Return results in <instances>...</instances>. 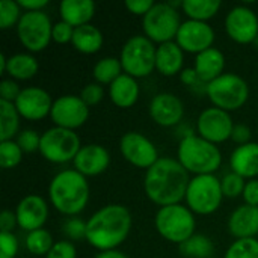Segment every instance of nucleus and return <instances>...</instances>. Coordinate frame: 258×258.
<instances>
[{
  "label": "nucleus",
  "mask_w": 258,
  "mask_h": 258,
  "mask_svg": "<svg viewBox=\"0 0 258 258\" xmlns=\"http://www.w3.org/2000/svg\"><path fill=\"white\" fill-rule=\"evenodd\" d=\"M189 183V172L178 160L162 157L147 171L144 189L150 201L160 207H168L180 204L186 198Z\"/></svg>",
  "instance_id": "f257e3e1"
},
{
  "label": "nucleus",
  "mask_w": 258,
  "mask_h": 258,
  "mask_svg": "<svg viewBox=\"0 0 258 258\" xmlns=\"http://www.w3.org/2000/svg\"><path fill=\"white\" fill-rule=\"evenodd\" d=\"M132 215L121 204H109L97 210L86 222V240L91 246L103 251L116 249L130 234Z\"/></svg>",
  "instance_id": "f03ea898"
},
{
  "label": "nucleus",
  "mask_w": 258,
  "mask_h": 258,
  "mask_svg": "<svg viewBox=\"0 0 258 258\" xmlns=\"http://www.w3.org/2000/svg\"><path fill=\"white\" fill-rule=\"evenodd\" d=\"M51 206L67 216H76L85 210L89 201V184L86 177L76 169L60 171L48 186Z\"/></svg>",
  "instance_id": "7ed1b4c3"
},
{
  "label": "nucleus",
  "mask_w": 258,
  "mask_h": 258,
  "mask_svg": "<svg viewBox=\"0 0 258 258\" xmlns=\"http://www.w3.org/2000/svg\"><path fill=\"white\" fill-rule=\"evenodd\" d=\"M177 154L183 168L195 175H212L222 163L218 145L195 135H186L181 139Z\"/></svg>",
  "instance_id": "20e7f679"
},
{
  "label": "nucleus",
  "mask_w": 258,
  "mask_h": 258,
  "mask_svg": "<svg viewBox=\"0 0 258 258\" xmlns=\"http://www.w3.org/2000/svg\"><path fill=\"white\" fill-rule=\"evenodd\" d=\"M156 230L168 242L184 243L195 234V218L189 207L181 204H174L168 207H160L156 213Z\"/></svg>",
  "instance_id": "39448f33"
},
{
  "label": "nucleus",
  "mask_w": 258,
  "mask_h": 258,
  "mask_svg": "<svg viewBox=\"0 0 258 258\" xmlns=\"http://www.w3.org/2000/svg\"><path fill=\"white\" fill-rule=\"evenodd\" d=\"M156 53L154 42L147 36H132L121 50L122 71L135 79L150 76L156 70Z\"/></svg>",
  "instance_id": "423d86ee"
},
{
  "label": "nucleus",
  "mask_w": 258,
  "mask_h": 258,
  "mask_svg": "<svg viewBox=\"0 0 258 258\" xmlns=\"http://www.w3.org/2000/svg\"><path fill=\"white\" fill-rule=\"evenodd\" d=\"M215 107L225 112L240 109L249 97L248 83L237 74L227 73L207 85L206 89Z\"/></svg>",
  "instance_id": "0eeeda50"
},
{
  "label": "nucleus",
  "mask_w": 258,
  "mask_h": 258,
  "mask_svg": "<svg viewBox=\"0 0 258 258\" xmlns=\"http://www.w3.org/2000/svg\"><path fill=\"white\" fill-rule=\"evenodd\" d=\"M224 194L221 180L212 175H195L186 192L187 207L197 215H212L222 203Z\"/></svg>",
  "instance_id": "6e6552de"
},
{
  "label": "nucleus",
  "mask_w": 258,
  "mask_h": 258,
  "mask_svg": "<svg viewBox=\"0 0 258 258\" xmlns=\"http://www.w3.org/2000/svg\"><path fill=\"white\" fill-rule=\"evenodd\" d=\"M180 26V14L171 3H156L142 20L145 36L153 42H159V45L175 39Z\"/></svg>",
  "instance_id": "1a4fd4ad"
},
{
  "label": "nucleus",
  "mask_w": 258,
  "mask_h": 258,
  "mask_svg": "<svg viewBox=\"0 0 258 258\" xmlns=\"http://www.w3.org/2000/svg\"><path fill=\"white\" fill-rule=\"evenodd\" d=\"M80 139L74 130L51 127L41 135L39 153L51 163H67L74 162L77 153L80 151Z\"/></svg>",
  "instance_id": "9d476101"
},
{
  "label": "nucleus",
  "mask_w": 258,
  "mask_h": 258,
  "mask_svg": "<svg viewBox=\"0 0 258 258\" xmlns=\"http://www.w3.org/2000/svg\"><path fill=\"white\" fill-rule=\"evenodd\" d=\"M53 24L44 11L24 12L17 24V35L24 48L32 53L42 51L50 44Z\"/></svg>",
  "instance_id": "9b49d317"
},
{
  "label": "nucleus",
  "mask_w": 258,
  "mask_h": 258,
  "mask_svg": "<svg viewBox=\"0 0 258 258\" xmlns=\"http://www.w3.org/2000/svg\"><path fill=\"white\" fill-rule=\"evenodd\" d=\"M89 116V107L80 98V95H62L53 101L50 118L54 127L76 130L82 127Z\"/></svg>",
  "instance_id": "f8f14e48"
},
{
  "label": "nucleus",
  "mask_w": 258,
  "mask_h": 258,
  "mask_svg": "<svg viewBox=\"0 0 258 258\" xmlns=\"http://www.w3.org/2000/svg\"><path fill=\"white\" fill-rule=\"evenodd\" d=\"M119 150L122 157L136 168L150 169L157 160L159 153L154 144L138 132H128L121 138Z\"/></svg>",
  "instance_id": "ddd939ff"
},
{
  "label": "nucleus",
  "mask_w": 258,
  "mask_h": 258,
  "mask_svg": "<svg viewBox=\"0 0 258 258\" xmlns=\"http://www.w3.org/2000/svg\"><path fill=\"white\" fill-rule=\"evenodd\" d=\"M197 127L203 139L218 145L231 138L234 124L230 116V112H225L218 107H210L201 112Z\"/></svg>",
  "instance_id": "4468645a"
},
{
  "label": "nucleus",
  "mask_w": 258,
  "mask_h": 258,
  "mask_svg": "<svg viewBox=\"0 0 258 258\" xmlns=\"http://www.w3.org/2000/svg\"><path fill=\"white\" fill-rule=\"evenodd\" d=\"M225 30L239 44L255 42L258 39V17L246 6H236L225 18Z\"/></svg>",
  "instance_id": "2eb2a0df"
},
{
  "label": "nucleus",
  "mask_w": 258,
  "mask_h": 258,
  "mask_svg": "<svg viewBox=\"0 0 258 258\" xmlns=\"http://www.w3.org/2000/svg\"><path fill=\"white\" fill-rule=\"evenodd\" d=\"M215 41L213 29L203 21L187 20L181 23L180 30L177 33L175 42L181 47L183 51L200 54L209 48H212Z\"/></svg>",
  "instance_id": "dca6fc26"
},
{
  "label": "nucleus",
  "mask_w": 258,
  "mask_h": 258,
  "mask_svg": "<svg viewBox=\"0 0 258 258\" xmlns=\"http://www.w3.org/2000/svg\"><path fill=\"white\" fill-rule=\"evenodd\" d=\"M14 104L20 116L29 121L44 119L47 115L51 113V107H53L50 94L45 89L36 86L21 89V94L18 95Z\"/></svg>",
  "instance_id": "f3484780"
},
{
  "label": "nucleus",
  "mask_w": 258,
  "mask_h": 258,
  "mask_svg": "<svg viewBox=\"0 0 258 258\" xmlns=\"http://www.w3.org/2000/svg\"><path fill=\"white\" fill-rule=\"evenodd\" d=\"M18 227L27 233L41 230L48 218V206L45 200L39 195L24 197L15 210Z\"/></svg>",
  "instance_id": "a211bd4d"
},
{
  "label": "nucleus",
  "mask_w": 258,
  "mask_h": 258,
  "mask_svg": "<svg viewBox=\"0 0 258 258\" xmlns=\"http://www.w3.org/2000/svg\"><path fill=\"white\" fill-rule=\"evenodd\" d=\"M184 115V106L181 100L169 92H160L153 97L150 103V116L162 127L177 125Z\"/></svg>",
  "instance_id": "6ab92c4d"
},
{
  "label": "nucleus",
  "mask_w": 258,
  "mask_h": 258,
  "mask_svg": "<svg viewBox=\"0 0 258 258\" xmlns=\"http://www.w3.org/2000/svg\"><path fill=\"white\" fill-rule=\"evenodd\" d=\"M110 163V154L103 145L89 144L80 148L74 159V169L85 177L103 174Z\"/></svg>",
  "instance_id": "aec40b11"
},
{
  "label": "nucleus",
  "mask_w": 258,
  "mask_h": 258,
  "mask_svg": "<svg viewBox=\"0 0 258 258\" xmlns=\"http://www.w3.org/2000/svg\"><path fill=\"white\" fill-rule=\"evenodd\" d=\"M228 230L236 239H255L258 234V207L240 206L228 221Z\"/></svg>",
  "instance_id": "412c9836"
},
{
  "label": "nucleus",
  "mask_w": 258,
  "mask_h": 258,
  "mask_svg": "<svg viewBox=\"0 0 258 258\" xmlns=\"http://www.w3.org/2000/svg\"><path fill=\"white\" fill-rule=\"evenodd\" d=\"M225 68V56L221 50L212 47L200 54L195 59V71L200 76L201 82L209 85L218 77L222 76Z\"/></svg>",
  "instance_id": "4be33fe9"
},
{
  "label": "nucleus",
  "mask_w": 258,
  "mask_h": 258,
  "mask_svg": "<svg viewBox=\"0 0 258 258\" xmlns=\"http://www.w3.org/2000/svg\"><path fill=\"white\" fill-rule=\"evenodd\" d=\"M233 172L243 178H254L258 175V144L249 142L239 145L230 159Z\"/></svg>",
  "instance_id": "5701e85b"
},
{
  "label": "nucleus",
  "mask_w": 258,
  "mask_h": 258,
  "mask_svg": "<svg viewBox=\"0 0 258 258\" xmlns=\"http://www.w3.org/2000/svg\"><path fill=\"white\" fill-rule=\"evenodd\" d=\"M183 62H184V54L181 47L171 41V42H165L160 44L157 47V53H156V70L168 77H172L175 74H178L183 68Z\"/></svg>",
  "instance_id": "b1692460"
},
{
  "label": "nucleus",
  "mask_w": 258,
  "mask_h": 258,
  "mask_svg": "<svg viewBox=\"0 0 258 258\" xmlns=\"http://www.w3.org/2000/svg\"><path fill=\"white\" fill-rule=\"evenodd\" d=\"M109 95L115 106L121 109H128L135 106L139 98V85L135 77L122 73L109 86Z\"/></svg>",
  "instance_id": "393cba45"
},
{
  "label": "nucleus",
  "mask_w": 258,
  "mask_h": 258,
  "mask_svg": "<svg viewBox=\"0 0 258 258\" xmlns=\"http://www.w3.org/2000/svg\"><path fill=\"white\" fill-rule=\"evenodd\" d=\"M62 21L74 29L89 24L95 14V3L92 0H63L59 6Z\"/></svg>",
  "instance_id": "a878e982"
},
{
  "label": "nucleus",
  "mask_w": 258,
  "mask_h": 258,
  "mask_svg": "<svg viewBox=\"0 0 258 258\" xmlns=\"http://www.w3.org/2000/svg\"><path fill=\"white\" fill-rule=\"evenodd\" d=\"M73 45L83 54H94L103 47V33L92 24H85L74 29Z\"/></svg>",
  "instance_id": "bb28decb"
},
{
  "label": "nucleus",
  "mask_w": 258,
  "mask_h": 258,
  "mask_svg": "<svg viewBox=\"0 0 258 258\" xmlns=\"http://www.w3.org/2000/svg\"><path fill=\"white\" fill-rule=\"evenodd\" d=\"M38 68V60L32 54L17 53L8 57L6 74H9L12 80H29L36 76Z\"/></svg>",
  "instance_id": "cd10ccee"
},
{
  "label": "nucleus",
  "mask_w": 258,
  "mask_h": 258,
  "mask_svg": "<svg viewBox=\"0 0 258 258\" xmlns=\"http://www.w3.org/2000/svg\"><path fill=\"white\" fill-rule=\"evenodd\" d=\"M183 12L189 17V20L207 23L212 17L218 14L221 9L219 0H184L181 2Z\"/></svg>",
  "instance_id": "c85d7f7f"
},
{
  "label": "nucleus",
  "mask_w": 258,
  "mask_h": 258,
  "mask_svg": "<svg viewBox=\"0 0 258 258\" xmlns=\"http://www.w3.org/2000/svg\"><path fill=\"white\" fill-rule=\"evenodd\" d=\"M20 128V113L14 103L0 100V141H12Z\"/></svg>",
  "instance_id": "c756f323"
},
{
  "label": "nucleus",
  "mask_w": 258,
  "mask_h": 258,
  "mask_svg": "<svg viewBox=\"0 0 258 258\" xmlns=\"http://www.w3.org/2000/svg\"><path fill=\"white\" fill-rule=\"evenodd\" d=\"M215 252L213 242L203 234H194L180 245V254L186 258H210Z\"/></svg>",
  "instance_id": "7c9ffc66"
},
{
  "label": "nucleus",
  "mask_w": 258,
  "mask_h": 258,
  "mask_svg": "<svg viewBox=\"0 0 258 258\" xmlns=\"http://www.w3.org/2000/svg\"><path fill=\"white\" fill-rule=\"evenodd\" d=\"M122 65L121 60L116 57H103L100 59L94 70H92V76L97 80V83L101 85H112L122 73Z\"/></svg>",
  "instance_id": "2f4dec72"
},
{
  "label": "nucleus",
  "mask_w": 258,
  "mask_h": 258,
  "mask_svg": "<svg viewBox=\"0 0 258 258\" xmlns=\"http://www.w3.org/2000/svg\"><path fill=\"white\" fill-rule=\"evenodd\" d=\"M53 245H54V242H53L51 234L44 228L27 233L26 248L33 255H47L50 252V249L53 248Z\"/></svg>",
  "instance_id": "473e14b6"
},
{
  "label": "nucleus",
  "mask_w": 258,
  "mask_h": 258,
  "mask_svg": "<svg viewBox=\"0 0 258 258\" xmlns=\"http://www.w3.org/2000/svg\"><path fill=\"white\" fill-rule=\"evenodd\" d=\"M23 159V150L17 141H3L0 142V166L3 169H12L20 165Z\"/></svg>",
  "instance_id": "72a5a7b5"
},
{
  "label": "nucleus",
  "mask_w": 258,
  "mask_h": 258,
  "mask_svg": "<svg viewBox=\"0 0 258 258\" xmlns=\"http://www.w3.org/2000/svg\"><path fill=\"white\" fill-rule=\"evenodd\" d=\"M225 258H258L257 239H237L227 251Z\"/></svg>",
  "instance_id": "f704fd0d"
},
{
  "label": "nucleus",
  "mask_w": 258,
  "mask_h": 258,
  "mask_svg": "<svg viewBox=\"0 0 258 258\" xmlns=\"http://www.w3.org/2000/svg\"><path fill=\"white\" fill-rule=\"evenodd\" d=\"M21 18V8L18 2L0 0V29L6 30L18 24Z\"/></svg>",
  "instance_id": "c9c22d12"
},
{
  "label": "nucleus",
  "mask_w": 258,
  "mask_h": 258,
  "mask_svg": "<svg viewBox=\"0 0 258 258\" xmlns=\"http://www.w3.org/2000/svg\"><path fill=\"white\" fill-rule=\"evenodd\" d=\"M221 186H222V194L224 197L228 198H237L240 195H243L245 190V178L237 175L236 172H230L227 174L222 180H221Z\"/></svg>",
  "instance_id": "e433bc0d"
},
{
  "label": "nucleus",
  "mask_w": 258,
  "mask_h": 258,
  "mask_svg": "<svg viewBox=\"0 0 258 258\" xmlns=\"http://www.w3.org/2000/svg\"><path fill=\"white\" fill-rule=\"evenodd\" d=\"M17 144L20 145L23 153H33L36 150L39 151L41 136L33 130H23L17 136Z\"/></svg>",
  "instance_id": "4c0bfd02"
},
{
  "label": "nucleus",
  "mask_w": 258,
  "mask_h": 258,
  "mask_svg": "<svg viewBox=\"0 0 258 258\" xmlns=\"http://www.w3.org/2000/svg\"><path fill=\"white\" fill-rule=\"evenodd\" d=\"M18 254V240L12 233H0V258H15Z\"/></svg>",
  "instance_id": "58836bf2"
},
{
  "label": "nucleus",
  "mask_w": 258,
  "mask_h": 258,
  "mask_svg": "<svg viewBox=\"0 0 258 258\" xmlns=\"http://www.w3.org/2000/svg\"><path fill=\"white\" fill-rule=\"evenodd\" d=\"M103 97H104V91H103L101 85H98V83H89L80 92V98L86 103L88 107L98 104L103 100Z\"/></svg>",
  "instance_id": "ea45409f"
},
{
  "label": "nucleus",
  "mask_w": 258,
  "mask_h": 258,
  "mask_svg": "<svg viewBox=\"0 0 258 258\" xmlns=\"http://www.w3.org/2000/svg\"><path fill=\"white\" fill-rule=\"evenodd\" d=\"M73 35H74V27L70 26L65 21H57L56 24H53V32H51V38L54 42L57 44H67L73 41Z\"/></svg>",
  "instance_id": "a19ab883"
},
{
  "label": "nucleus",
  "mask_w": 258,
  "mask_h": 258,
  "mask_svg": "<svg viewBox=\"0 0 258 258\" xmlns=\"http://www.w3.org/2000/svg\"><path fill=\"white\" fill-rule=\"evenodd\" d=\"M20 94H21V89L15 80L5 79L0 82V100L8 101V103H15Z\"/></svg>",
  "instance_id": "79ce46f5"
},
{
  "label": "nucleus",
  "mask_w": 258,
  "mask_h": 258,
  "mask_svg": "<svg viewBox=\"0 0 258 258\" xmlns=\"http://www.w3.org/2000/svg\"><path fill=\"white\" fill-rule=\"evenodd\" d=\"M77 251L71 242H56L45 258H76Z\"/></svg>",
  "instance_id": "37998d69"
},
{
  "label": "nucleus",
  "mask_w": 258,
  "mask_h": 258,
  "mask_svg": "<svg viewBox=\"0 0 258 258\" xmlns=\"http://www.w3.org/2000/svg\"><path fill=\"white\" fill-rule=\"evenodd\" d=\"M63 231L73 240L86 239V224L82 222L80 219H70V221H67L65 225H63Z\"/></svg>",
  "instance_id": "c03bdc74"
},
{
  "label": "nucleus",
  "mask_w": 258,
  "mask_h": 258,
  "mask_svg": "<svg viewBox=\"0 0 258 258\" xmlns=\"http://www.w3.org/2000/svg\"><path fill=\"white\" fill-rule=\"evenodd\" d=\"M156 3L153 0H127L125 2V8L128 12L135 14V15H142L145 17L154 6Z\"/></svg>",
  "instance_id": "a18cd8bd"
},
{
  "label": "nucleus",
  "mask_w": 258,
  "mask_h": 258,
  "mask_svg": "<svg viewBox=\"0 0 258 258\" xmlns=\"http://www.w3.org/2000/svg\"><path fill=\"white\" fill-rule=\"evenodd\" d=\"M243 200L245 204L258 207V180H251L246 183L243 190Z\"/></svg>",
  "instance_id": "49530a36"
},
{
  "label": "nucleus",
  "mask_w": 258,
  "mask_h": 258,
  "mask_svg": "<svg viewBox=\"0 0 258 258\" xmlns=\"http://www.w3.org/2000/svg\"><path fill=\"white\" fill-rule=\"evenodd\" d=\"M231 139H233L234 142H237L239 145H246V144H249V139H251V130H249V127L245 125V124H237V125H234Z\"/></svg>",
  "instance_id": "de8ad7c7"
},
{
  "label": "nucleus",
  "mask_w": 258,
  "mask_h": 258,
  "mask_svg": "<svg viewBox=\"0 0 258 258\" xmlns=\"http://www.w3.org/2000/svg\"><path fill=\"white\" fill-rule=\"evenodd\" d=\"M15 225H18L15 213H12L9 210L2 212V215H0V233H12Z\"/></svg>",
  "instance_id": "09e8293b"
},
{
  "label": "nucleus",
  "mask_w": 258,
  "mask_h": 258,
  "mask_svg": "<svg viewBox=\"0 0 258 258\" xmlns=\"http://www.w3.org/2000/svg\"><path fill=\"white\" fill-rule=\"evenodd\" d=\"M181 82L184 83V85H187V86H200V85H203V86H207L206 83H203L201 82V79H200V76L197 74V71H195V68H186V70H183L181 71Z\"/></svg>",
  "instance_id": "8fccbe9b"
},
{
  "label": "nucleus",
  "mask_w": 258,
  "mask_h": 258,
  "mask_svg": "<svg viewBox=\"0 0 258 258\" xmlns=\"http://www.w3.org/2000/svg\"><path fill=\"white\" fill-rule=\"evenodd\" d=\"M18 5L26 12H35V11H42L48 5V2L47 0H18Z\"/></svg>",
  "instance_id": "3c124183"
},
{
  "label": "nucleus",
  "mask_w": 258,
  "mask_h": 258,
  "mask_svg": "<svg viewBox=\"0 0 258 258\" xmlns=\"http://www.w3.org/2000/svg\"><path fill=\"white\" fill-rule=\"evenodd\" d=\"M95 258H128L125 254H122V252H119V251H116V249H112V251H103V252H100L98 255Z\"/></svg>",
  "instance_id": "603ef678"
},
{
  "label": "nucleus",
  "mask_w": 258,
  "mask_h": 258,
  "mask_svg": "<svg viewBox=\"0 0 258 258\" xmlns=\"http://www.w3.org/2000/svg\"><path fill=\"white\" fill-rule=\"evenodd\" d=\"M6 63H8V57L5 54H0V74L6 73Z\"/></svg>",
  "instance_id": "864d4df0"
}]
</instances>
